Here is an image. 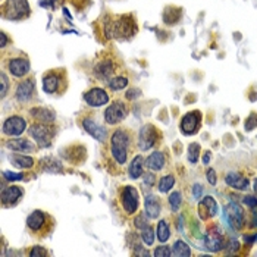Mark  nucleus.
I'll use <instances>...</instances> for the list:
<instances>
[{
    "label": "nucleus",
    "mask_w": 257,
    "mask_h": 257,
    "mask_svg": "<svg viewBox=\"0 0 257 257\" xmlns=\"http://www.w3.org/2000/svg\"><path fill=\"white\" fill-rule=\"evenodd\" d=\"M104 33L107 37H124L129 39L137 33V25L132 19V16L122 15L116 18L115 21H109L104 24Z\"/></svg>",
    "instance_id": "1"
},
{
    "label": "nucleus",
    "mask_w": 257,
    "mask_h": 257,
    "mask_svg": "<svg viewBox=\"0 0 257 257\" xmlns=\"http://www.w3.org/2000/svg\"><path fill=\"white\" fill-rule=\"evenodd\" d=\"M129 141H131V135H129L128 131H125V129H116L112 134V137H110L112 156H113V159L119 165H125L127 163Z\"/></svg>",
    "instance_id": "2"
},
{
    "label": "nucleus",
    "mask_w": 257,
    "mask_h": 257,
    "mask_svg": "<svg viewBox=\"0 0 257 257\" xmlns=\"http://www.w3.org/2000/svg\"><path fill=\"white\" fill-rule=\"evenodd\" d=\"M30 6L27 0H6L3 4V16L6 19L19 21L30 15Z\"/></svg>",
    "instance_id": "3"
},
{
    "label": "nucleus",
    "mask_w": 257,
    "mask_h": 257,
    "mask_svg": "<svg viewBox=\"0 0 257 257\" xmlns=\"http://www.w3.org/2000/svg\"><path fill=\"white\" fill-rule=\"evenodd\" d=\"M28 132L36 140L39 147H49L51 144V140H53L54 134H56V129L53 127H49V124L37 122V124L30 127Z\"/></svg>",
    "instance_id": "4"
},
{
    "label": "nucleus",
    "mask_w": 257,
    "mask_h": 257,
    "mask_svg": "<svg viewBox=\"0 0 257 257\" xmlns=\"http://www.w3.org/2000/svg\"><path fill=\"white\" fill-rule=\"evenodd\" d=\"M159 131L154 125L152 124H146L138 132V147L140 150L146 152L150 150L153 146H156V143L159 141Z\"/></svg>",
    "instance_id": "5"
},
{
    "label": "nucleus",
    "mask_w": 257,
    "mask_h": 257,
    "mask_svg": "<svg viewBox=\"0 0 257 257\" xmlns=\"http://www.w3.org/2000/svg\"><path fill=\"white\" fill-rule=\"evenodd\" d=\"M121 205L124 207V210L128 214L135 213L138 210V206H140V194L137 191L135 187L128 185V187H124L122 191H121Z\"/></svg>",
    "instance_id": "6"
},
{
    "label": "nucleus",
    "mask_w": 257,
    "mask_h": 257,
    "mask_svg": "<svg viewBox=\"0 0 257 257\" xmlns=\"http://www.w3.org/2000/svg\"><path fill=\"white\" fill-rule=\"evenodd\" d=\"M47 220H50V217L42 210H34L33 213L28 216L27 219V226L33 234H37L40 237H44L49 229H47Z\"/></svg>",
    "instance_id": "7"
},
{
    "label": "nucleus",
    "mask_w": 257,
    "mask_h": 257,
    "mask_svg": "<svg viewBox=\"0 0 257 257\" xmlns=\"http://www.w3.org/2000/svg\"><path fill=\"white\" fill-rule=\"evenodd\" d=\"M128 115V109L122 102H113L106 110H104V121L109 125H116L122 122Z\"/></svg>",
    "instance_id": "8"
},
{
    "label": "nucleus",
    "mask_w": 257,
    "mask_h": 257,
    "mask_svg": "<svg viewBox=\"0 0 257 257\" xmlns=\"http://www.w3.org/2000/svg\"><path fill=\"white\" fill-rule=\"evenodd\" d=\"M202 125V112L200 110H191L184 115L181 119V131L185 135H194Z\"/></svg>",
    "instance_id": "9"
},
{
    "label": "nucleus",
    "mask_w": 257,
    "mask_h": 257,
    "mask_svg": "<svg viewBox=\"0 0 257 257\" xmlns=\"http://www.w3.org/2000/svg\"><path fill=\"white\" fill-rule=\"evenodd\" d=\"M225 217L235 229H241L246 222V212L238 203H229L225 209Z\"/></svg>",
    "instance_id": "10"
},
{
    "label": "nucleus",
    "mask_w": 257,
    "mask_h": 257,
    "mask_svg": "<svg viewBox=\"0 0 257 257\" xmlns=\"http://www.w3.org/2000/svg\"><path fill=\"white\" fill-rule=\"evenodd\" d=\"M65 84V74L60 71H50L44 74L43 77V90L49 94H54L60 90V86Z\"/></svg>",
    "instance_id": "11"
},
{
    "label": "nucleus",
    "mask_w": 257,
    "mask_h": 257,
    "mask_svg": "<svg viewBox=\"0 0 257 257\" xmlns=\"http://www.w3.org/2000/svg\"><path fill=\"white\" fill-rule=\"evenodd\" d=\"M27 128V122L22 116L19 115H13L9 116L4 124H3V134L4 135H10V137H18L21 135Z\"/></svg>",
    "instance_id": "12"
},
{
    "label": "nucleus",
    "mask_w": 257,
    "mask_h": 257,
    "mask_svg": "<svg viewBox=\"0 0 257 257\" xmlns=\"http://www.w3.org/2000/svg\"><path fill=\"white\" fill-rule=\"evenodd\" d=\"M205 244L210 252H219V250L225 249L223 234L220 232V229L217 226L209 228V231L205 235Z\"/></svg>",
    "instance_id": "13"
},
{
    "label": "nucleus",
    "mask_w": 257,
    "mask_h": 257,
    "mask_svg": "<svg viewBox=\"0 0 257 257\" xmlns=\"http://www.w3.org/2000/svg\"><path fill=\"white\" fill-rule=\"evenodd\" d=\"M84 100L91 107H100L109 102V93L103 88H91L84 94Z\"/></svg>",
    "instance_id": "14"
},
{
    "label": "nucleus",
    "mask_w": 257,
    "mask_h": 257,
    "mask_svg": "<svg viewBox=\"0 0 257 257\" xmlns=\"http://www.w3.org/2000/svg\"><path fill=\"white\" fill-rule=\"evenodd\" d=\"M34 94H36V81H34L33 78L19 83V86L16 88V93H15L16 100H18L19 103H27V102H30V100L34 97Z\"/></svg>",
    "instance_id": "15"
},
{
    "label": "nucleus",
    "mask_w": 257,
    "mask_h": 257,
    "mask_svg": "<svg viewBox=\"0 0 257 257\" xmlns=\"http://www.w3.org/2000/svg\"><path fill=\"white\" fill-rule=\"evenodd\" d=\"M7 68H9V71L13 77L21 78V77H24L30 72V60L25 59V57H15V59L9 60Z\"/></svg>",
    "instance_id": "16"
},
{
    "label": "nucleus",
    "mask_w": 257,
    "mask_h": 257,
    "mask_svg": "<svg viewBox=\"0 0 257 257\" xmlns=\"http://www.w3.org/2000/svg\"><path fill=\"white\" fill-rule=\"evenodd\" d=\"M113 71H115V66L110 59L102 60L100 63L94 66V75L102 81H109L110 77L113 75Z\"/></svg>",
    "instance_id": "17"
},
{
    "label": "nucleus",
    "mask_w": 257,
    "mask_h": 257,
    "mask_svg": "<svg viewBox=\"0 0 257 257\" xmlns=\"http://www.w3.org/2000/svg\"><path fill=\"white\" fill-rule=\"evenodd\" d=\"M24 191L19 187H7L1 190V205L3 206H13L21 197H22Z\"/></svg>",
    "instance_id": "18"
},
{
    "label": "nucleus",
    "mask_w": 257,
    "mask_h": 257,
    "mask_svg": "<svg viewBox=\"0 0 257 257\" xmlns=\"http://www.w3.org/2000/svg\"><path fill=\"white\" fill-rule=\"evenodd\" d=\"M10 150L18 152V153H31L36 150V146L27 140V138H16V140H9L6 144Z\"/></svg>",
    "instance_id": "19"
},
{
    "label": "nucleus",
    "mask_w": 257,
    "mask_h": 257,
    "mask_svg": "<svg viewBox=\"0 0 257 257\" xmlns=\"http://www.w3.org/2000/svg\"><path fill=\"white\" fill-rule=\"evenodd\" d=\"M199 213L202 216V219H209L213 217L217 213V205L214 202L213 197H205L200 205H199Z\"/></svg>",
    "instance_id": "20"
},
{
    "label": "nucleus",
    "mask_w": 257,
    "mask_h": 257,
    "mask_svg": "<svg viewBox=\"0 0 257 257\" xmlns=\"http://www.w3.org/2000/svg\"><path fill=\"white\" fill-rule=\"evenodd\" d=\"M83 127H84V129H86L87 132H88L90 135H93L96 140L104 141V138H106V131L102 128L94 119H91V118H84Z\"/></svg>",
    "instance_id": "21"
},
{
    "label": "nucleus",
    "mask_w": 257,
    "mask_h": 257,
    "mask_svg": "<svg viewBox=\"0 0 257 257\" xmlns=\"http://www.w3.org/2000/svg\"><path fill=\"white\" fill-rule=\"evenodd\" d=\"M225 182L231 187V188H235V190H247L249 188V179L237 172H229L226 176H225Z\"/></svg>",
    "instance_id": "22"
},
{
    "label": "nucleus",
    "mask_w": 257,
    "mask_h": 257,
    "mask_svg": "<svg viewBox=\"0 0 257 257\" xmlns=\"http://www.w3.org/2000/svg\"><path fill=\"white\" fill-rule=\"evenodd\" d=\"M30 113L36 121H39L42 124H51L56 118L54 112L47 109V107H34V109L30 110Z\"/></svg>",
    "instance_id": "23"
},
{
    "label": "nucleus",
    "mask_w": 257,
    "mask_h": 257,
    "mask_svg": "<svg viewBox=\"0 0 257 257\" xmlns=\"http://www.w3.org/2000/svg\"><path fill=\"white\" fill-rule=\"evenodd\" d=\"M165 163H166V157L162 152H154L152 153L147 159H146V166L149 169H153V171H160L165 168Z\"/></svg>",
    "instance_id": "24"
},
{
    "label": "nucleus",
    "mask_w": 257,
    "mask_h": 257,
    "mask_svg": "<svg viewBox=\"0 0 257 257\" xmlns=\"http://www.w3.org/2000/svg\"><path fill=\"white\" fill-rule=\"evenodd\" d=\"M144 206H146V212H147L149 217H152V219L159 217V214H160V202L156 196H147V199L144 202Z\"/></svg>",
    "instance_id": "25"
},
{
    "label": "nucleus",
    "mask_w": 257,
    "mask_h": 257,
    "mask_svg": "<svg viewBox=\"0 0 257 257\" xmlns=\"http://www.w3.org/2000/svg\"><path fill=\"white\" fill-rule=\"evenodd\" d=\"M10 162L18 166V168H24V169H30L34 166V159L30 157V156H22V154H12L10 157Z\"/></svg>",
    "instance_id": "26"
},
{
    "label": "nucleus",
    "mask_w": 257,
    "mask_h": 257,
    "mask_svg": "<svg viewBox=\"0 0 257 257\" xmlns=\"http://www.w3.org/2000/svg\"><path fill=\"white\" fill-rule=\"evenodd\" d=\"M129 176L132 178V179H138L140 176H141V173H143V157L138 154V156H135L134 159H132V162H131V165H129Z\"/></svg>",
    "instance_id": "27"
},
{
    "label": "nucleus",
    "mask_w": 257,
    "mask_h": 257,
    "mask_svg": "<svg viewBox=\"0 0 257 257\" xmlns=\"http://www.w3.org/2000/svg\"><path fill=\"white\" fill-rule=\"evenodd\" d=\"M172 256H191V250H190V247L182 240H178L172 246Z\"/></svg>",
    "instance_id": "28"
},
{
    "label": "nucleus",
    "mask_w": 257,
    "mask_h": 257,
    "mask_svg": "<svg viewBox=\"0 0 257 257\" xmlns=\"http://www.w3.org/2000/svg\"><path fill=\"white\" fill-rule=\"evenodd\" d=\"M171 237V231H169V226H168V222L166 220H160L159 225H157V240L160 243H166Z\"/></svg>",
    "instance_id": "29"
},
{
    "label": "nucleus",
    "mask_w": 257,
    "mask_h": 257,
    "mask_svg": "<svg viewBox=\"0 0 257 257\" xmlns=\"http://www.w3.org/2000/svg\"><path fill=\"white\" fill-rule=\"evenodd\" d=\"M43 169L46 172L57 173V172H62V165H60V162H57L53 157H46L43 160Z\"/></svg>",
    "instance_id": "30"
},
{
    "label": "nucleus",
    "mask_w": 257,
    "mask_h": 257,
    "mask_svg": "<svg viewBox=\"0 0 257 257\" xmlns=\"http://www.w3.org/2000/svg\"><path fill=\"white\" fill-rule=\"evenodd\" d=\"M141 238L147 246H152L154 243V231L150 225H146L144 228H141Z\"/></svg>",
    "instance_id": "31"
},
{
    "label": "nucleus",
    "mask_w": 257,
    "mask_h": 257,
    "mask_svg": "<svg viewBox=\"0 0 257 257\" xmlns=\"http://www.w3.org/2000/svg\"><path fill=\"white\" fill-rule=\"evenodd\" d=\"M199 154H200V144L191 143L188 146V162L190 163H197L199 162Z\"/></svg>",
    "instance_id": "32"
},
{
    "label": "nucleus",
    "mask_w": 257,
    "mask_h": 257,
    "mask_svg": "<svg viewBox=\"0 0 257 257\" xmlns=\"http://www.w3.org/2000/svg\"><path fill=\"white\" fill-rule=\"evenodd\" d=\"M173 184H175V176H173V175H166V176H163V178L160 179V182H159V191H160V193H168L172 187H173Z\"/></svg>",
    "instance_id": "33"
},
{
    "label": "nucleus",
    "mask_w": 257,
    "mask_h": 257,
    "mask_svg": "<svg viewBox=\"0 0 257 257\" xmlns=\"http://www.w3.org/2000/svg\"><path fill=\"white\" fill-rule=\"evenodd\" d=\"M127 86H128V80L124 78V77H116V78H112V80L109 81V87H110V90H113V91H119V90L125 88Z\"/></svg>",
    "instance_id": "34"
},
{
    "label": "nucleus",
    "mask_w": 257,
    "mask_h": 257,
    "mask_svg": "<svg viewBox=\"0 0 257 257\" xmlns=\"http://www.w3.org/2000/svg\"><path fill=\"white\" fill-rule=\"evenodd\" d=\"M169 206H171L172 212H178L181 207V193L175 191L169 196Z\"/></svg>",
    "instance_id": "35"
},
{
    "label": "nucleus",
    "mask_w": 257,
    "mask_h": 257,
    "mask_svg": "<svg viewBox=\"0 0 257 257\" xmlns=\"http://www.w3.org/2000/svg\"><path fill=\"white\" fill-rule=\"evenodd\" d=\"M257 127V113H252L249 118H247V121H246V124H244V128L246 131H252V129H255Z\"/></svg>",
    "instance_id": "36"
},
{
    "label": "nucleus",
    "mask_w": 257,
    "mask_h": 257,
    "mask_svg": "<svg viewBox=\"0 0 257 257\" xmlns=\"http://www.w3.org/2000/svg\"><path fill=\"white\" fill-rule=\"evenodd\" d=\"M3 176H4V179H7V181H21V179L24 178L22 173H16V172H7V171L3 172Z\"/></svg>",
    "instance_id": "37"
},
{
    "label": "nucleus",
    "mask_w": 257,
    "mask_h": 257,
    "mask_svg": "<svg viewBox=\"0 0 257 257\" xmlns=\"http://www.w3.org/2000/svg\"><path fill=\"white\" fill-rule=\"evenodd\" d=\"M154 256L156 257H160V256L169 257V256H172V252L169 250V247H166V246H160V247H157V249L154 250Z\"/></svg>",
    "instance_id": "38"
},
{
    "label": "nucleus",
    "mask_w": 257,
    "mask_h": 257,
    "mask_svg": "<svg viewBox=\"0 0 257 257\" xmlns=\"http://www.w3.org/2000/svg\"><path fill=\"white\" fill-rule=\"evenodd\" d=\"M146 225H149L146 214L140 213V216H137V217H135V226H137V228H144Z\"/></svg>",
    "instance_id": "39"
},
{
    "label": "nucleus",
    "mask_w": 257,
    "mask_h": 257,
    "mask_svg": "<svg viewBox=\"0 0 257 257\" xmlns=\"http://www.w3.org/2000/svg\"><path fill=\"white\" fill-rule=\"evenodd\" d=\"M30 256H47V250H44L43 247H40V246H36V247H33V250L30 252Z\"/></svg>",
    "instance_id": "40"
},
{
    "label": "nucleus",
    "mask_w": 257,
    "mask_h": 257,
    "mask_svg": "<svg viewBox=\"0 0 257 257\" xmlns=\"http://www.w3.org/2000/svg\"><path fill=\"white\" fill-rule=\"evenodd\" d=\"M244 203H246L249 207H256L257 197H253V196H246V197H244Z\"/></svg>",
    "instance_id": "41"
},
{
    "label": "nucleus",
    "mask_w": 257,
    "mask_h": 257,
    "mask_svg": "<svg viewBox=\"0 0 257 257\" xmlns=\"http://www.w3.org/2000/svg\"><path fill=\"white\" fill-rule=\"evenodd\" d=\"M127 99H129V100H132V99H137L138 96H141V91L140 90H137V88H132V90H128L127 91Z\"/></svg>",
    "instance_id": "42"
},
{
    "label": "nucleus",
    "mask_w": 257,
    "mask_h": 257,
    "mask_svg": "<svg viewBox=\"0 0 257 257\" xmlns=\"http://www.w3.org/2000/svg\"><path fill=\"white\" fill-rule=\"evenodd\" d=\"M6 91H7V77L1 72V97L6 96Z\"/></svg>",
    "instance_id": "43"
},
{
    "label": "nucleus",
    "mask_w": 257,
    "mask_h": 257,
    "mask_svg": "<svg viewBox=\"0 0 257 257\" xmlns=\"http://www.w3.org/2000/svg\"><path fill=\"white\" fill-rule=\"evenodd\" d=\"M193 193H194V197H196V199H200V197H202V194H203V187H202L200 184H196V185H194V191H193Z\"/></svg>",
    "instance_id": "44"
},
{
    "label": "nucleus",
    "mask_w": 257,
    "mask_h": 257,
    "mask_svg": "<svg viewBox=\"0 0 257 257\" xmlns=\"http://www.w3.org/2000/svg\"><path fill=\"white\" fill-rule=\"evenodd\" d=\"M207 181H209L212 185L216 184V173H214L213 169H209V171H207Z\"/></svg>",
    "instance_id": "45"
},
{
    "label": "nucleus",
    "mask_w": 257,
    "mask_h": 257,
    "mask_svg": "<svg viewBox=\"0 0 257 257\" xmlns=\"http://www.w3.org/2000/svg\"><path fill=\"white\" fill-rule=\"evenodd\" d=\"M257 240V234H253V235H244V241L247 243V244H252V243H255Z\"/></svg>",
    "instance_id": "46"
},
{
    "label": "nucleus",
    "mask_w": 257,
    "mask_h": 257,
    "mask_svg": "<svg viewBox=\"0 0 257 257\" xmlns=\"http://www.w3.org/2000/svg\"><path fill=\"white\" fill-rule=\"evenodd\" d=\"M252 228H257V210H253L252 213V222H250Z\"/></svg>",
    "instance_id": "47"
},
{
    "label": "nucleus",
    "mask_w": 257,
    "mask_h": 257,
    "mask_svg": "<svg viewBox=\"0 0 257 257\" xmlns=\"http://www.w3.org/2000/svg\"><path fill=\"white\" fill-rule=\"evenodd\" d=\"M144 182L146 184H149V185H153L154 184V175H146V178H144Z\"/></svg>",
    "instance_id": "48"
},
{
    "label": "nucleus",
    "mask_w": 257,
    "mask_h": 257,
    "mask_svg": "<svg viewBox=\"0 0 257 257\" xmlns=\"http://www.w3.org/2000/svg\"><path fill=\"white\" fill-rule=\"evenodd\" d=\"M56 1H57V0H46V1H42L40 4H42V6H46V7H53V6L56 4Z\"/></svg>",
    "instance_id": "49"
},
{
    "label": "nucleus",
    "mask_w": 257,
    "mask_h": 257,
    "mask_svg": "<svg viewBox=\"0 0 257 257\" xmlns=\"http://www.w3.org/2000/svg\"><path fill=\"white\" fill-rule=\"evenodd\" d=\"M209 159H210V152H206V154H205V157H203L205 165H207V163H209Z\"/></svg>",
    "instance_id": "50"
},
{
    "label": "nucleus",
    "mask_w": 257,
    "mask_h": 257,
    "mask_svg": "<svg viewBox=\"0 0 257 257\" xmlns=\"http://www.w3.org/2000/svg\"><path fill=\"white\" fill-rule=\"evenodd\" d=\"M0 37H1V47H4V46H6V43H7L6 34H4V33H1V36H0Z\"/></svg>",
    "instance_id": "51"
},
{
    "label": "nucleus",
    "mask_w": 257,
    "mask_h": 257,
    "mask_svg": "<svg viewBox=\"0 0 257 257\" xmlns=\"http://www.w3.org/2000/svg\"><path fill=\"white\" fill-rule=\"evenodd\" d=\"M255 191H256L257 194V179H255Z\"/></svg>",
    "instance_id": "52"
}]
</instances>
